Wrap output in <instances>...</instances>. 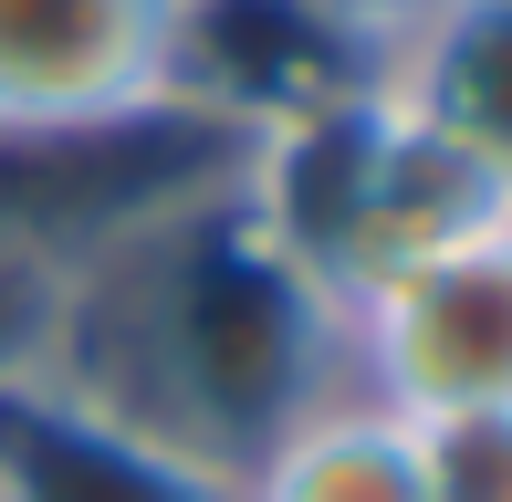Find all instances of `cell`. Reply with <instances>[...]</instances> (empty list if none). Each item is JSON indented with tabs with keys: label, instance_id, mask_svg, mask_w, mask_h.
Here are the masks:
<instances>
[{
	"label": "cell",
	"instance_id": "5",
	"mask_svg": "<svg viewBox=\"0 0 512 502\" xmlns=\"http://www.w3.org/2000/svg\"><path fill=\"white\" fill-rule=\"evenodd\" d=\"M377 84L512 189V0H418L387 32Z\"/></svg>",
	"mask_w": 512,
	"mask_h": 502
},
{
	"label": "cell",
	"instance_id": "1",
	"mask_svg": "<svg viewBox=\"0 0 512 502\" xmlns=\"http://www.w3.org/2000/svg\"><path fill=\"white\" fill-rule=\"evenodd\" d=\"M32 356L74 377L84 398H105L115 419L220 471H251L304 408L356 387L345 304L272 241L241 178L209 189L199 210H168L147 241H126L63 314V335Z\"/></svg>",
	"mask_w": 512,
	"mask_h": 502
},
{
	"label": "cell",
	"instance_id": "3",
	"mask_svg": "<svg viewBox=\"0 0 512 502\" xmlns=\"http://www.w3.org/2000/svg\"><path fill=\"white\" fill-rule=\"evenodd\" d=\"M189 0H0V136H84L178 105Z\"/></svg>",
	"mask_w": 512,
	"mask_h": 502
},
{
	"label": "cell",
	"instance_id": "8",
	"mask_svg": "<svg viewBox=\"0 0 512 502\" xmlns=\"http://www.w3.org/2000/svg\"><path fill=\"white\" fill-rule=\"evenodd\" d=\"M345 11H356V21H377V32H398V21L418 11V0H345Z\"/></svg>",
	"mask_w": 512,
	"mask_h": 502
},
{
	"label": "cell",
	"instance_id": "7",
	"mask_svg": "<svg viewBox=\"0 0 512 502\" xmlns=\"http://www.w3.org/2000/svg\"><path fill=\"white\" fill-rule=\"evenodd\" d=\"M418 492L429 502H512V408L418 419Z\"/></svg>",
	"mask_w": 512,
	"mask_h": 502
},
{
	"label": "cell",
	"instance_id": "2",
	"mask_svg": "<svg viewBox=\"0 0 512 502\" xmlns=\"http://www.w3.org/2000/svg\"><path fill=\"white\" fill-rule=\"evenodd\" d=\"M345 367L398 419L512 408V220L398 262L345 304Z\"/></svg>",
	"mask_w": 512,
	"mask_h": 502
},
{
	"label": "cell",
	"instance_id": "6",
	"mask_svg": "<svg viewBox=\"0 0 512 502\" xmlns=\"http://www.w3.org/2000/svg\"><path fill=\"white\" fill-rule=\"evenodd\" d=\"M241 502H429L418 492V419L366 387H335L241 471Z\"/></svg>",
	"mask_w": 512,
	"mask_h": 502
},
{
	"label": "cell",
	"instance_id": "4",
	"mask_svg": "<svg viewBox=\"0 0 512 502\" xmlns=\"http://www.w3.org/2000/svg\"><path fill=\"white\" fill-rule=\"evenodd\" d=\"M0 502H241V471L115 419L42 356L0 367Z\"/></svg>",
	"mask_w": 512,
	"mask_h": 502
}]
</instances>
